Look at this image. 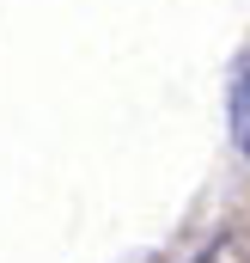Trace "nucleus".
I'll return each mask as SVG.
<instances>
[{
	"instance_id": "obj_1",
	"label": "nucleus",
	"mask_w": 250,
	"mask_h": 263,
	"mask_svg": "<svg viewBox=\"0 0 250 263\" xmlns=\"http://www.w3.org/2000/svg\"><path fill=\"white\" fill-rule=\"evenodd\" d=\"M226 110H232V141H238V153L250 159V55L232 67V98H226Z\"/></svg>"
}]
</instances>
